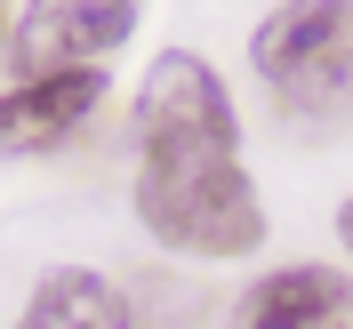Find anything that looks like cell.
<instances>
[{
    "label": "cell",
    "instance_id": "cell-1",
    "mask_svg": "<svg viewBox=\"0 0 353 329\" xmlns=\"http://www.w3.org/2000/svg\"><path fill=\"white\" fill-rule=\"evenodd\" d=\"M137 217L176 257L265 249V201L241 169L233 97L193 48H161L137 88Z\"/></svg>",
    "mask_w": 353,
    "mask_h": 329
},
{
    "label": "cell",
    "instance_id": "cell-2",
    "mask_svg": "<svg viewBox=\"0 0 353 329\" xmlns=\"http://www.w3.org/2000/svg\"><path fill=\"white\" fill-rule=\"evenodd\" d=\"M265 88L289 121H345L353 112V0H289L249 32Z\"/></svg>",
    "mask_w": 353,
    "mask_h": 329
},
{
    "label": "cell",
    "instance_id": "cell-3",
    "mask_svg": "<svg viewBox=\"0 0 353 329\" xmlns=\"http://www.w3.org/2000/svg\"><path fill=\"white\" fill-rule=\"evenodd\" d=\"M137 0H32L17 24H8V57L24 65V81H48V72H97V57L137 32Z\"/></svg>",
    "mask_w": 353,
    "mask_h": 329
},
{
    "label": "cell",
    "instance_id": "cell-4",
    "mask_svg": "<svg viewBox=\"0 0 353 329\" xmlns=\"http://www.w3.org/2000/svg\"><path fill=\"white\" fill-rule=\"evenodd\" d=\"M105 105V72H48V81H17L0 97V161L57 153L88 112Z\"/></svg>",
    "mask_w": 353,
    "mask_h": 329
},
{
    "label": "cell",
    "instance_id": "cell-5",
    "mask_svg": "<svg viewBox=\"0 0 353 329\" xmlns=\"http://www.w3.org/2000/svg\"><path fill=\"white\" fill-rule=\"evenodd\" d=\"M233 329H353V281L330 265L257 273L233 306Z\"/></svg>",
    "mask_w": 353,
    "mask_h": 329
},
{
    "label": "cell",
    "instance_id": "cell-6",
    "mask_svg": "<svg viewBox=\"0 0 353 329\" xmlns=\"http://www.w3.org/2000/svg\"><path fill=\"white\" fill-rule=\"evenodd\" d=\"M17 329H137V321H129V297H121L105 273L65 265V273H48V281L24 297Z\"/></svg>",
    "mask_w": 353,
    "mask_h": 329
},
{
    "label": "cell",
    "instance_id": "cell-7",
    "mask_svg": "<svg viewBox=\"0 0 353 329\" xmlns=\"http://www.w3.org/2000/svg\"><path fill=\"white\" fill-rule=\"evenodd\" d=\"M337 241L353 249V201H345V209H337Z\"/></svg>",
    "mask_w": 353,
    "mask_h": 329
}]
</instances>
